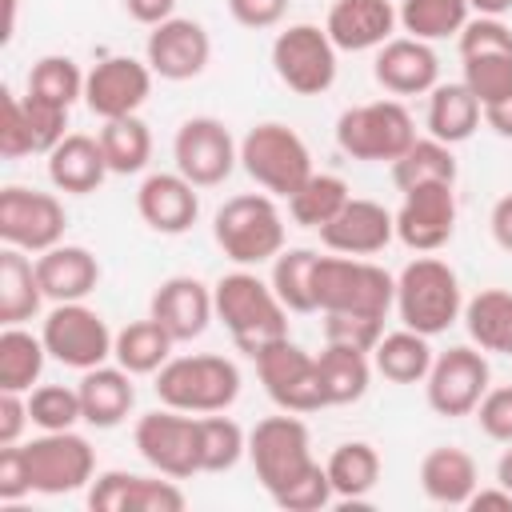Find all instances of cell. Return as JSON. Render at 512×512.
<instances>
[{"instance_id": "cell-1", "label": "cell", "mask_w": 512, "mask_h": 512, "mask_svg": "<svg viewBox=\"0 0 512 512\" xmlns=\"http://www.w3.org/2000/svg\"><path fill=\"white\" fill-rule=\"evenodd\" d=\"M212 300H216V320L228 328L232 344L244 356H256L272 340L288 336V308L280 304L272 284L248 268L220 276L212 284Z\"/></svg>"}, {"instance_id": "cell-2", "label": "cell", "mask_w": 512, "mask_h": 512, "mask_svg": "<svg viewBox=\"0 0 512 512\" xmlns=\"http://www.w3.org/2000/svg\"><path fill=\"white\" fill-rule=\"evenodd\" d=\"M400 324L420 332V336H440L448 332L460 316H464V292H460V276L452 272L448 260L420 252L416 260H408L396 276V304Z\"/></svg>"}, {"instance_id": "cell-3", "label": "cell", "mask_w": 512, "mask_h": 512, "mask_svg": "<svg viewBox=\"0 0 512 512\" xmlns=\"http://www.w3.org/2000/svg\"><path fill=\"white\" fill-rule=\"evenodd\" d=\"M212 236L232 264L256 268L284 252V216L268 192H240L216 208Z\"/></svg>"}, {"instance_id": "cell-4", "label": "cell", "mask_w": 512, "mask_h": 512, "mask_svg": "<svg viewBox=\"0 0 512 512\" xmlns=\"http://www.w3.org/2000/svg\"><path fill=\"white\" fill-rule=\"evenodd\" d=\"M248 460H252L260 488L272 496V504L320 464L312 456V436H308V424L300 420V412H280V416L256 420V428L248 432Z\"/></svg>"}, {"instance_id": "cell-5", "label": "cell", "mask_w": 512, "mask_h": 512, "mask_svg": "<svg viewBox=\"0 0 512 512\" xmlns=\"http://www.w3.org/2000/svg\"><path fill=\"white\" fill-rule=\"evenodd\" d=\"M156 396H160V404L192 412V416L228 412L240 396V368L216 352L172 356L156 372Z\"/></svg>"}, {"instance_id": "cell-6", "label": "cell", "mask_w": 512, "mask_h": 512, "mask_svg": "<svg viewBox=\"0 0 512 512\" xmlns=\"http://www.w3.org/2000/svg\"><path fill=\"white\" fill-rule=\"evenodd\" d=\"M412 140H416L412 112L396 96L352 104L336 120L340 152L352 156V160H364V164H392V160H400L408 152Z\"/></svg>"}, {"instance_id": "cell-7", "label": "cell", "mask_w": 512, "mask_h": 512, "mask_svg": "<svg viewBox=\"0 0 512 512\" xmlns=\"http://www.w3.org/2000/svg\"><path fill=\"white\" fill-rule=\"evenodd\" d=\"M396 304V276L364 256H320L316 260V312H364L388 316Z\"/></svg>"}, {"instance_id": "cell-8", "label": "cell", "mask_w": 512, "mask_h": 512, "mask_svg": "<svg viewBox=\"0 0 512 512\" xmlns=\"http://www.w3.org/2000/svg\"><path fill=\"white\" fill-rule=\"evenodd\" d=\"M240 168L268 192V196H292L312 176V152L300 140L296 128L264 120L252 124L240 140Z\"/></svg>"}, {"instance_id": "cell-9", "label": "cell", "mask_w": 512, "mask_h": 512, "mask_svg": "<svg viewBox=\"0 0 512 512\" xmlns=\"http://www.w3.org/2000/svg\"><path fill=\"white\" fill-rule=\"evenodd\" d=\"M464 84L480 108L512 96V28L500 16H472L456 36Z\"/></svg>"}, {"instance_id": "cell-10", "label": "cell", "mask_w": 512, "mask_h": 512, "mask_svg": "<svg viewBox=\"0 0 512 512\" xmlns=\"http://www.w3.org/2000/svg\"><path fill=\"white\" fill-rule=\"evenodd\" d=\"M336 52L320 24H288L272 40V72L296 96H324L336 84Z\"/></svg>"}, {"instance_id": "cell-11", "label": "cell", "mask_w": 512, "mask_h": 512, "mask_svg": "<svg viewBox=\"0 0 512 512\" xmlns=\"http://www.w3.org/2000/svg\"><path fill=\"white\" fill-rule=\"evenodd\" d=\"M40 340L56 364L88 372L112 360L116 332L104 324L96 308H88L84 300H72V304H52V312L40 320Z\"/></svg>"}, {"instance_id": "cell-12", "label": "cell", "mask_w": 512, "mask_h": 512, "mask_svg": "<svg viewBox=\"0 0 512 512\" xmlns=\"http://www.w3.org/2000/svg\"><path fill=\"white\" fill-rule=\"evenodd\" d=\"M256 376L268 392V400L280 412H320L328 408L324 388H320V368H316V352L300 348L296 340L280 336L268 348H260L256 356Z\"/></svg>"}, {"instance_id": "cell-13", "label": "cell", "mask_w": 512, "mask_h": 512, "mask_svg": "<svg viewBox=\"0 0 512 512\" xmlns=\"http://www.w3.org/2000/svg\"><path fill=\"white\" fill-rule=\"evenodd\" d=\"M64 228H68V212L60 196L24 184H8L0 192V240L8 248L40 256L64 240Z\"/></svg>"}, {"instance_id": "cell-14", "label": "cell", "mask_w": 512, "mask_h": 512, "mask_svg": "<svg viewBox=\"0 0 512 512\" xmlns=\"http://www.w3.org/2000/svg\"><path fill=\"white\" fill-rule=\"evenodd\" d=\"M24 456H28V472H32V492H40V496L80 492L96 476V452L72 428L40 432L36 440L24 444Z\"/></svg>"}, {"instance_id": "cell-15", "label": "cell", "mask_w": 512, "mask_h": 512, "mask_svg": "<svg viewBox=\"0 0 512 512\" xmlns=\"http://www.w3.org/2000/svg\"><path fill=\"white\" fill-rule=\"evenodd\" d=\"M176 172L188 176L196 188H216L240 164V144L232 140L228 124L216 116H188L172 136Z\"/></svg>"}, {"instance_id": "cell-16", "label": "cell", "mask_w": 512, "mask_h": 512, "mask_svg": "<svg viewBox=\"0 0 512 512\" xmlns=\"http://www.w3.org/2000/svg\"><path fill=\"white\" fill-rule=\"evenodd\" d=\"M488 360L480 348L472 344H456L448 352H436L432 360V372L424 380V396H428V408L444 420H460V416H472L476 404L484 400L488 392Z\"/></svg>"}, {"instance_id": "cell-17", "label": "cell", "mask_w": 512, "mask_h": 512, "mask_svg": "<svg viewBox=\"0 0 512 512\" xmlns=\"http://www.w3.org/2000/svg\"><path fill=\"white\" fill-rule=\"evenodd\" d=\"M132 444L136 452L144 456L148 468H156L160 476H172V480H188L200 472V460H196V416L192 412H180V408H156V412H144L132 428Z\"/></svg>"}, {"instance_id": "cell-18", "label": "cell", "mask_w": 512, "mask_h": 512, "mask_svg": "<svg viewBox=\"0 0 512 512\" xmlns=\"http://www.w3.org/2000/svg\"><path fill=\"white\" fill-rule=\"evenodd\" d=\"M456 236V184L432 180L404 192L396 208V240L412 252H440Z\"/></svg>"}, {"instance_id": "cell-19", "label": "cell", "mask_w": 512, "mask_h": 512, "mask_svg": "<svg viewBox=\"0 0 512 512\" xmlns=\"http://www.w3.org/2000/svg\"><path fill=\"white\" fill-rule=\"evenodd\" d=\"M152 68L148 60H132V56H108L100 60L88 76H84V104L92 116L100 120H116V116H136L144 108V100L152 96Z\"/></svg>"}, {"instance_id": "cell-20", "label": "cell", "mask_w": 512, "mask_h": 512, "mask_svg": "<svg viewBox=\"0 0 512 512\" xmlns=\"http://www.w3.org/2000/svg\"><path fill=\"white\" fill-rule=\"evenodd\" d=\"M144 60L160 80H172V84L196 80L212 60V36L200 20L172 16V20H164L148 32Z\"/></svg>"}, {"instance_id": "cell-21", "label": "cell", "mask_w": 512, "mask_h": 512, "mask_svg": "<svg viewBox=\"0 0 512 512\" xmlns=\"http://www.w3.org/2000/svg\"><path fill=\"white\" fill-rule=\"evenodd\" d=\"M188 496L180 492V484L168 476H136L124 468L100 472L88 484V508L92 512H184Z\"/></svg>"}, {"instance_id": "cell-22", "label": "cell", "mask_w": 512, "mask_h": 512, "mask_svg": "<svg viewBox=\"0 0 512 512\" xmlns=\"http://www.w3.org/2000/svg\"><path fill=\"white\" fill-rule=\"evenodd\" d=\"M372 76L388 96H424L440 84V56L428 40L416 36H392L376 48Z\"/></svg>"}, {"instance_id": "cell-23", "label": "cell", "mask_w": 512, "mask_h": 512, "mask_svg": "<svg viewBox=\"0 0 512 512\" xmlns=\"http://www.w3.org/2000/svg\"><path fill=\"white\" fill-rule=\"evenodd\" d=\"M392 236H396V212H388L384 204L364 200V196H352L320 228V244L340 256H376L392 244Z\"/></svg>"}, {"instance_id": "cell-24", "label": "cell", "mask_w": 512, "mask_h": 512, "mask_svg": "<svg viewBox=\"0 0 512 512\" xmlns=\"http://www.w3.org/2000/svg\"><path fill=\"white\" fill-rule=\"evenodd\" d=\"M148 316L176 340V344H188L196 336L208 332L212 316H216V300H212V288L196 276H168L156 292H152V304H148Z\"/></svg>"}, {"instance_id": "cell-25", "label": "cell", "mask_w": 512, "mask_h": 512, "mask_svg": "<svg viewBox=\"0 0 512 512\" xmlns=\"http://www.w3.org/2000/svg\"><path fill=\"white\" fill-rule=\"evenodd\" d=\"M136 212L140 220L160 236H184L200 216L196 184L180 172H152L136 188Z\"/></svg>"}, {"instance_id": "cell-26", "label": "cell", "mask_w": 512, "mask_h": 512, "mask_svg": "<svg viewBox=\"0 0 512 512\" xmlns=\"http://www.w3.org/2000/svg\"><path fill=\"white\" fill-rule=\"evenodd\" d=\"M400 8L392 0H332L324 32L340 52H376L392 40Z\"/></svg>"}, {"instance_id": "cell-27", "label": "cell", "mask_w": 512, "mask_h": 512, "mask_svg": "<svg viewBox=\"0 0 512 512\" xmlns=\"http://www.w3.org/2000/svg\"><path fill=\"white\" fill-rule=\"evenodd\" d=\"M36 276L44 288V300L52 304H72V300H88L100 284V260L84 248V244H56L48 252L36 256Z\"/></svg>"}, {"instance_id": "cell-28", "label": "cell", "mask_w": 512, "mask_h": 512, "mask_svg": "<svg viewBox=\"0 0 512 512\" xmlns=\"http://www.w3.org/2000/svg\"><path fill=\"white\" fill-rule=\"evenodd\" d=\"M108 176V160H104V148L96 136H84V132H68L52 152H48V180L56 192H68V196H88L104 184Z\"/></svg>"}, {"instance_id": "cell-29", "label": "cell", "mask_w": 512, "mask_h": 512, "mask_svg": "<svg viewBox=\"0 0 512 512\" xmlns=\"http://www.w3.org/2000/svg\"><path fill=\"white\" fill-rule=\"evenodd\" d=\"M76 392H80L84 424H92V428H116V424H124V416L136 404L132 372H124L120 364H96V368L80 372Z\"/></svg>"}, {"instance_id": "cell-30", "label": "cell", "mask_w": 512, "mask_h": 512, "mask_svg": "<svg viewBox=\"0 0 512 512\" xmlns=\"http://www.w3.org/2000/svg\"><path fill=\"white\" fill-rule=\"evenodd\" d=\"M420 488L432 504L464 508L472 500V492L480 488L476 460L456 444H440L420 460Z\"/></svg>"}, {"instance_id": "cell-31", "label": "cell", "mask_w": 512, "mask_h": 512, "mask_svg": "<svg viewBox=\"0 0 512 512\" xmlns=\"http://www.w3.org/2000/svg\"><path fill=\"white\" fill-rule=\"evenodd\" d=\"M316 368H320V388L328 408L332 404H356L364 400L368 384H372V352L348 348V344H324V352H316Z\"/></svg>"}, {"instance_id": "cell-32", "label": "cell", "mask_w": 512, "mask_h": 512, "mask_svg": "<svg viewBox=\"0 0 512 512\" xmlns=\"http://www.w3.org/2000/svg\"><path fill=\"white\" fill-rule=\"evenodd\" d=\"M480 120H484V108H480V100L468 92L464 80H456V84H436V88L428 92V116H424L428 136H436V140H444V144H464V140L480 128Z\"/></svg>"}, {"instance_id": "cell-33", "label": "cell", "mask_w": 512, "mask_h": 512, "mask_svg": "<svg viewBox=\"0 0 512 512\" xmlns=\"http://www.w3.org/2000/svg\"><path fill=\"white\" fill-rule=\"evenodd\" d=\"M44 304V288L36 276V260H28V252L8 248L0 252V324H24L40 312Z\"/></svg>"}, {"instance_id": "cell-34", "label": "cell", "mask_w": 512, "mask_h": 512, "mask_svg": "<svg viewBox=\"0 0 512 512\" xmlns=\"http://www.w3.org/2000/svg\"><path fill=\"white\" fill-rule=\"evenodd\" d=\"M432 360H436V352H432L428 336H420L412 328L384 332L380 344L372 348V368L392 384H424L432 372Z\"/></svg>"}, {"instance_id": "cell-35", "label": "cell", "mask_w": 512, "mask_h": 512, "mask_svg": "<svg viewBox=\"0 0 512 512\" xmlns=\"http://www.w3.org/2000/svg\"><path fill=\"white\" fill-rule=\"evenodd\" d=\"M464 328L480 352L512 356V292L484 288L472 300H464Z\"/></svg>"}, {"instance_id": "cell-36", "label": "cell", "mask_w": 512, "mask_h": 512, "mask_svg": "<svg viewBox=\"0 0 512 512\" xmlns=\"http://www.w3.org/2000/svg\"><path fill=\"white\" fill-rule=\"evenodd\" d=\"M172 336L152 320V316H144V320H132V324H124L120 332H116V344H112V360L124 368V372H132V376H156L168 360H172Z\"/></svg>"}, {"instance_id": "cell-37", "label": "cell", "mask_w": 512, "mask_h": 512, "mask_svg": "<svg viewBox=\"0 0 512 512\" xmlns=\"http://www.w3.org/2000/svg\"><path fill=\"white\" fill-rule=\"evenodd\" d=\"M328 480H332V492L336 500H348V504H360L376 480H380V452L368 444V440H344L332 448L328 456Z\"/></svg>"}, {"instance_id": "cell-38", "label": "cell", "mask_w": 512, "mask_h": 512, "mask_svg": "<svg viewBox=\"0 0 512 512\" xmlns=\"http://www.w3.org/2000/svg\"><path fill=\"white\" fill-rule=\"evenodd\" d=\"M96 140L104 148V160H108V172L112 176H136L152 160V132H148V124L140 116L104 120L100 132H96Z\"/></svg>"}, {"instance_id": "cell-39", "label": "cell", "mask_w": 512, "mask_h": 512, "mask_svg": "<svg viewBox=\"0 0 512 512\" xmlns=\"http://www.w3.org/2000/svg\"><path fill=\"white\" fill-rule=\"evenodd\" d=\"M48 360V348L40 336H32L20 324H4L0 332V388L4 392H32Z\"/></svg>"}, {"instance_id": "cell-40", "label": "cell", "mask_w": 512, "mask_h": 512, "mask_svg": "<svg viewBox=\"0 0 512 512\" xmlns=\"http://www.w3.org/2000/svg\"><path fill=\"white\" fill-rule=\"evenodd\" d=\"M392 168V184L400 192L416 188V184H432V180H448L456 184V156H452V144L436 140V136H416L408 144V152L400 160L388 164Z\"/></svg>"}, {"instance_id": "cell-41", "label": "cell", "mask_w": 512, "mask_h": 512, "mask_svg": "<svg viewBox=\"0 0 512 512\" xmlns=\"http://www.w3.org/2000/svg\"><path fill=\"white\" fill-rule=\"evenodd\" d=\"M316 260L320 252L312 248H284L272 260V292L288 312H316Z\"/></svg>"}, {"instance_id": "cell-42", "label": "cell", "mask_w": 512, "mask_h": 512, "mask_svg": "<svg viewBox=\"0 0 512 512\" xmlns=\"http://www.w3.org/2000/svg\"><path fill=\"white\" fill-rule=\"evenodd\" d=\"M240 456H248V432L224 416V412H208L196 416V460L200 472H228L240 464Z\"/></svg>"}, {"instance_id": "cell-43", "label": "cell", "mask_w": 512, "mask_h": 512, "mask_svg": "<svg viewBox=\"0 0 512 512\" xmlns=\"http://www.w3.org/2000/svg\"><path fill=\"white\" fill-rule=\"evenodd\" d=\"M348 200H352V192H348V184H344L340 176H332V172H312V176L288 196V216H292V224L320 232Z\"/></svg>"}, {"instance_id": "cell-44", "label": "cell", "mask_w": 512, "mask_h": 512, "mask_svg": "<svg viewBox=\"0 0 512 512\" xmlns=\"http://www.w3.org/2000/svg\"><path fill=\"white\" fill-rule=\"evenodd\" d=\"M468 20H472L468 0H400V28L428 44L460 36Z\"/></svg>"}, {"instance_id": "cell-45", "label": "cell", "mask_w": 512, "mask_h": 512, "mask_svg": "<svg viewBox=\"0 0 512 512\" xmlns=\"http://www.w3.org/2000/svg\"><path fill=\"white\" fill-rule=\"evenodd\" d=\"M84 76L80 64L72 56H40L32 68H28V96H40V100H52V104H64L72 108L80 96H84Z\"/></svg>"}, {"instance_id": "cell-46", "label": "cell", "mask_w": 512, "mask_h": 512, "mask_svg": "<svg viewBox=\"0 0 512 512\" xmlns=\"http://www.w3.org/2000/svg\"><path fill=\"white\" fill-rule=\"evenodd\" d=\"M28 416L40 432H64V428H76L84 420V408H80V392L76 388H64V384H40L28 392Z\"/></svg>"}, {"instance_id": "cell-47", "label": "cell", "mask_w": 512, "mask_h": 512, "mask_svg": "<svg viewBox=\"0 0 512 512\" xmlns=\"http://www.w3.org/2000/svg\"><path fill=\"white\" fill-rule=\"evenodd\" d=\"M320 316H324V344H348L372 352L384 336V316H364V312H320Z\"/></svg>"}, {"instance_id": "cell-48", "label": "cell", "mask_w": 512, "mask_h": 512, "mask_svg": "<svg viewBox=\"0 0 512 512\" xmlns=\"http://www.w3.org/2000/svg\"><path fill=\"white\" fill-rule=\"evenodd\" d=\"M36 144H32V128H28V116H24V100L4 88L0 92V156L4 160H20V156H32Z\"/></svg>"}, {"instance_id": "cell-49", "label": "cell", "mask_w": 512, "mask_h": 512, "mask_svg": "<svg viewBox=\"0 0 512 512\" xmlns=\"http://www.w3.org/2000/svg\"><path fill=\"white\" fill-rule=\"evenodd\" d=\"M24 100V116H28V128H32V144L36 152H52L68 132V108L64 104H52V100H40V96H20Z\"/></svg>"}, {"instance_id": "cell-50", "label": "cell", "mask_w": 512, "mask_h": 512, "mask_svg": "<svg viewBox=\"0 0 512 512\" xmlns=\"http://www.w3.org/2000/svg\"><path fill=\"white\" fill-rule=\"evenodd\" d=\"M476 420L480 432L496 444H512V384L504 388H488L484 400L476 404Z\"/></svg>"}, {"instance_id": "cell-51", "label": "cell", "mask_w": 512, "mask_h": 512, "mask_svg": "<svg viewBox=\"0 0 512 512\" xmlns=\"http://www.w3.org/2000/svg\"><path fill=\"white\" fill-rule=\"evenodd\" d=\"M32 492V472H28V456L24 444H4L0 448V500L16 504Z\"/></svg>"}, {"instance_id": "cell-52", "label": "cell", "mask_w": 512, "mask_h": 512, "mask_svg": "<svg viewBox=\"0 0 512 512\" xmlns=\"http://www.w3.org/2000/svg\"><path fill=\"white\" fill-rule=\"evenodd\" d=\"M224 4H228V16L240 28H252V32L276 28L288 12V0H224Z\"/></svg>"}, {"instance_id": "cell-53", "label": "cell", "mask_w": 512, "mask_h": 512, "mask_svg": "<svg viewBox=\"0 0 512 512\" xmlns=\"http://www.w3.org/2000/svg\"><path fill=\"white\" fill-rule=\"evenodd\" d=\"M32 424L28 416V392H4L0 388V448L4 444H20L24 428Z\"/></svg>"}, {"instance_id": "cell-54", "label": "cell", "mask_w": 512, "mask_h": 512, "mask_svg": "<svg viewBox=\"0 0 512 512\" xmlns=\"http://www.w3.org/2000/svg\"><path fill=\"white\" fill-rule=\"evenodd\" d=\"M124 12H128L136 24L156 28V24H164V20L176 16V0H124Z\"/></svg>"}, {"instance_id": "cell-55", "label": "cell", "mask_w": 512, "mask_h": 512, "mask_svg": "<svg viewBox=\"0 0 512 512\" xmlns=\"http://www.w3.org/2000/svg\"><path fill=\"white\" fill-rule=\"evenodd\" d=\"M488 228H492V240H496L504 252H512V192H508V196H500V200L492 204Z\"/></svg>"}, {"instance_id": "cell-56", "label": "cell", "mask_w": 512, "mask_h": 512, "mask_svg": "<svg viewBox=\"0 0 512 512\" xmlns=\"http://www.w3.org/2000/svg\"><path fill=\"white\" fill-rule=\"evenodd\" d=\"M464 508H472V512H512V492H508L504 484H496V488H476Z\"/></svg>"}, {"instance_id": "cell-57", "label": "cell", "mask_w": 512, "mask_h": 512, "mask_svg": "<svg viewBox=\"0 0 512 512\" xmlns=\"http://www.w3.org/2000/svg\"><path fill=\"white\" fill-rule=\"evenodd\" d=\"M484 124H488L496 136L512 140V96L500 100V104H488V108H484Z\"/></svg>"}, {"instance_id": "cell-58", "label": "cell", "mask_w": 512, "mask_h": 512, "mask_svg": "<svg viewBox=\"0 0 512 512\" xmlns=\"http://www.w3.org/2000/svg\"><path fill=\"white\" fill-rule=\"evenodd\" d=\"M468 8L476 16H504V12H512V0H468Z\"/></svg>"}, {"instance_id": "cell-59", "label": "cell", "mask_w": 512, "mask_h": 512, "mask_svg": "<svg viewBox=\"0 0 512 512\" xmlns=\"http://www.w3.org/2000/svg\"><path fill=\"white\" fill-rule=\"evenodd\" d=\"M496 484H504L512 492V444L504 448V456L496 460Z\"/></svg>"}, {"instance_id": "cell-60", "label": "cell", "mask_w": 512, "mask_h": 512, "mask_svg": "<svg viewBox=\"0 0 512 512\" xmlns=\"http://www.w3.org/2000/svg\"><path fill=\"white\" fill-rule=\"evenodd\" d=\"M16 8H20V0H4V32H0L4 44L16 36Z\"/></svg>"}]
</instances>
